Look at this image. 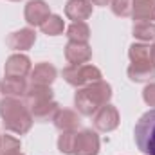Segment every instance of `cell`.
Segmentation results:
<instances>
[{
  "instance_id": "1",
  "label": "cell",
  "mask_w": 155,
  "mask_h": 155,
  "mask_svg": "<svg viewBox=\"0 0 155 155\" xmlns=\"http://www.w3.org/2000/svg\"><path fill=\"white\" fill-rule=\"evenodd\" d=\"M0 117H2V126L16 135H25L35 123L29 108L18 97L4 96L0 99Z\"/></svg>"
},
{
  "instance_id": "2",
  "label": "cell",
  "mask_w": 155,
  "mask_h": 155,
  "mask_svg": "<svg viewBox=\"0 0 155 155\" xmlns=\"http://www.w3.org/2000/svg\"><path fill=\"white\" fill-rule=\"evenodd\" d=\"M110 99H112V87L103 79L78 88L74 94V105L81 116H94Z\"/></svg>"
},
{
  "instance_id": "3",
  "label": "cell",
  "mask_w": 155,
  "mask_h": 155,
  "mask_svg": "<svg viewBox=\"0 0 155 155\" xmlns=\"http://www.w3.org/2000/svg\"><path fill=\"white\" fill-rule=\"evenodd\" d=\"M134 139L139 152L155 155V108L144 112L134 128Z\"/></svg>"
},
{
  "instance_id": "4",
  "label": "cell",
  "mask_w": 155,
  "mask_h": 155,
  "mask_svg": "<svg viewBox=\"0 0 155 155\" xmlns=\"http://www.w3.org/2000/svg\"><path fill=\"white\" fill-rule=\"evenodd\" d=\"M63 74V79L71 85V87H76V88H81V87H87L94 81H99L103 74L97 67L90 65V63H83V65H69L61 71Z\"/></svg>"
},
{
  "instance_id": "5",
  "label": "cell",
  "mask_w": 155,
  "mask_h": 155,
  "mask_svg": "<svg viewBox=\"0 0 155 155\" xmlns=\"http://www.w3.org/2000/svg\"><path fill=\"white\" fill-rule=\"evenodd\" d=\"M51 15V7L45 0H29L24 9V18L31 27H40Z\"/></svg>"
},
{
  "instance_id": "6",
  "label": "cell",
  "mask_w": 155,
  "mask_h": 155,
  "mask_svg": "<svg viewBox=\"0 0 155 155\" xmlns=\"http://www.w3.org/2000/svg\"><path fill=\"white\" fill-rule=\"evenodd\" d=\"M101 148L99 135L94 130H81L76 135V144H74V155H97Z\"/></svg>"
},
{
  "instance_id": "7",
  "label": "cell",
  "mask_w": 155,
  "mask_h": 155,
  "mask_svg": "<svg viewBox=\"0 0 155 155\" xmlns=\"http://www.w3.org/2000/svg\"><path fill=\"white\" fill-rule=\"evenodd\" d=\"M94 126L97 132H114L119 126V112L114 105L107 103L94 114Z\"/></svg>"
},
{
  "instance_id": "8",
  "label": "cell",
  "mask_w": 155,
  "mask_h": 155,
  "mask_svg": "<svg viewBox=\"0 0 155 155\" xmlns=\"http://www.w3.org/2000/svg\"><path fill=\"white\" fill-rule=\"evenodd\" d=\"M52 99H54V92H52L51 87L33 85V83H31V87L27 88V92L24 96V103H25V107L29 110H33L36 107H41V105H45V103H49Z\"/></svg>"
},
{
  "instance_id": "9",
  "label": "cell",
  "mask_w": 155,
  "mask_h": 155,
  "mask_svg": "<svg viewBox=\"0 0 155 155\" xmlns=\"http://www.w3.org/2000/svg\"><path fill=\"white\" fill-rule=\"evenodd\" d=\"M65 60L69 65H83L92 60V49L87 41H69L65 45Z\"/></svg>"
},
{
  "instance_id": "10",
  "label": "cell",
  "mask_w": 155,
  "mask_h": 155,
  "mask_svg": "<svg viewBox=\"0 0 155 155\" xmlns=\"http://www.w3.org/2000/svg\"><path fill=\"white\" fill-rule=\"evenodd\" d=\"M35 41H36V33L31 27H24L20 31H15V33H11L7 36V40H5L7 47L11 51H18V52L29 51L35 45Z\"/></svg>"
},
{
  "instance_id": "11",
  "label": "cell",
  "mask_w": 155,
  "mask_h": 155,
  "mask_svg": "<svg viewBox=\"0 0 155 155\" xmlns=\"http://www.w3.org/2000/svg\"><path fill=\"white\" fill-rule=\"evenodd\" d=\"M31 60L25 54H11L5 61L4 72L9 78H25L31 74Z\"/></svg>"
},
{
  "instance_id": "12",
  "label": "cell",
  "mask_w": 155,
  "mask_h": 155,
  "mask_svg": "<svg viewBox=\"0 0 155 155\" xmlns=\"http://www.w3.org/2000/svg\"><path fill=\"white\" fill-rule=\"evenodd\" d=\"M52 123L60 132H76L79 128V124H81V119L74 110L58 108V112L52 117Z\"/></svg>"
},
{
  "instance_id": "13",
  "label": "cell",
  "mask_w": 155,
  "mask_h": 155,
  "mask_svg": "<svg viewBox=\"0 0 155 155\" xmlns=\"http://www.w3.org/2000/svg\"><path fill=\"white\" fill-rule=\"evenodd\" d=\"M65 16L72 22H85L92 16V4L88 0H69L65 4Z\"/></svg>"
},
{
  "instance_id": "14",
  "label": "cell",
  "mask_w": 155,
  "mask_h": 155,
  "mask_svg": "<svg viewBox=\"0 0 155 155\" xmlns=\"http://www.w3.org/2000/svg\"><path fill=\"white\" fill-rule=\"evenodd\" d=\"M31 83L33 85H45V87H51L54 83V79L58 76V71L54 65L47 63V61H41L38 65H35V69H31Z\"/></svg>"
},
{
  "instance_id": "15",
  "label": "cell",
  "mask_w": 155,
  "mask_h": 155,
  "mask_svg": "<svg viewBox=\"0 0 155 155\" xmlns=\"http://www.w3.org/2000/svg\"><path fill=\"white\" fill-rule=\"evenodd\" d=\"M130 81L134 83H150L155 78V63L146 61V63H132L126 71Z\"/></svg>"
},
{
  "instance_id": "16",
  "label": "cell",
  "mask_w": 155,
  "mask_h": 155,
  "mask_svg": "<svg viewBox=\"0 0 155 155\" xmlns=\"http://www.w3.org/2000/svg\"><path fill=\"white\" fill-rule=\"evenodd\" d=\"M27 83H25V78H9L5 76L0 81V92L5 96V97H24L25 92H27Z\"/></svg>"
},
{
  "instance_id": "17",
  "label": "cell",
  "mask_w": 155,
  "mask_h": 155,
  "mask_svg": "<svg viewBox=\"0 0 155 155\" xmlns=\"http://www.w3.org/2000/svg\"><path fill=\"white\" fill-rule=\"evenodd\" d=\"M132 18L135 22H155V0H134Z\"/></svg>"
},
{
  "instance_id": "18",
  "label": "cell",
  "mask_w": 155,
  "mask_h": 155,
  "mask_svg": "<svg viewBox=\"0 0 155 155\" xmlns=\"http://www.w3.org/2000/svg\"><path fill=\"white\" fill-rule=\"evenodd\" d=\"M128 58L132 63H146L152 60V47L146 43H132L128 49Z\"/></svg>"
},
{
  "instance_id": "19",
  "label": "cell",
  "mask_w": 155,
  "mask_h": 155,
  "mask_svg": "<svg viewBox=\"0 0 155 155\" xmlns=\"http://www.w3.org/2000/svg\"><path fill=\"white\" fill-rule=\"evenodd\" d=\"M132 35H134V38L141 40V41H153L155 24L153 22H134Z\"/></svg>"
},
{
  "instance_id": "20",
  "label": "cell",
  "mask_w": 155,
  "mask_h": 155,
  "mask_svg": "<svg viewBox=\"0 0 155 155\" xmlns=\"http://www.w3.org/2000/svg\"><path fill=\"white\" fill-rule=\"evenodd\" d=\"M67 38L69 41H88L90 27L87 25V22H72L67 27Z\"/></svg>"
},
{
  "instance_id": "21",
  "label": "cell",
  "mask_w": 155,
  "mask_h": 155,
  "mask_svg": "<svg viewBox=\"0 0 155 155\" xmlns=\"http://www.w3.org/2000/svg\"><path fill=\"white\" fill-rule=\"evenodd\" d=\"M40 29H41V33L47 35V36H60V35L63 33V29H65V22H63L61 16L51 15V16L40 25Z\"/></svg>"
},
{
  "instance_id": "22",
  "label": "cell",
  "mask_w": 155,
  "mask_h": 155,
  "mask_svg": "<svg viewBox=\"0 0 155 155\" xmlns=\"http://www.w3.org/2000/svg\"><path fill=\"white\" fill-rule=\"evenodd\" d=\"M78 132H61L58 137V150L63 155H74V144H76Z\"/></svg>"
},
{
  "instance_id": "23",
  "label": "cell",
  "mask_w": 155,
  "mask_h": 155,
  "mask_svg": "<svg viewBox=\"0 0 155 155\" xmlns=\"http://www.w3.org/2000/svg\"><path fill=\"white\" fill-rule=\"evenodd\" d=\"M20 141L13 135H2L0 141V155H16L20 153Z\"/></svg>"
},
{
  "instance_id": "24",
  "label": "cell",
  "mask_w": 155,
  "mask_h": 155,
  "mask_svg": "<svg viewBox=\"0 0 155 155\" xmlns=\"http://www.w3.org/2000/svg\"><path fill=\"white\" fill-rule=\"evenodd\" d=\"M132 2L134 0H110L112 13L116 16H121V18L132 16Z\"/></svg>"
},
{
  "instance_id": "25",
  "label": "cell",
  "mask_w": 155,
  "mask_h": 155,
  "mask_svg": "<svg viewBox=\"0 0 155 155\" xmlns=\"http://www.w3.org/2000/svg\"><path fill=\"white\" fill-rule=\"evenodd\" d=\"M143 99L148 107H155V83H148L143 90Z\"/></svg>"
},
{
  "instance_id": "26",
  "label": "cell",
  "mask_w": 155,
  "mask_h": 155,
  "mask_svg": "<svg viewBox=\"0 0 155 155\" xmlns=\"http://www.w3.org/2000/svg\"><path fill=\"white\" fill-rule=\"evenodd\" d=\"M88 2L94 5H108L110 4V0H88Z\"/></svg>"
},
{
  "instance_id": "27",
  "label": "cell",
  "mask_w": 155,
  "mask_h": 155,
  "mask_svg": "<svg viewBox=\"0 0 155 155\" xmlns=\"http://www.w3.org/2000/svg\"><path fill=\"white\" fill-rule=\"evenodd\" d=\"M152 60H153V63H155V43L152 45Z\"/></svg>"
},
{
  "instance_id": "28",
  "label": "cell",
  "mask_w": 155,
  "mask_h": 155,
  "mask_svg": "<svg viewBox=\"0 0 155 155\" xmlns=\"http://www.w3.org/2000/svg\"><path fill=\"white\" fill-rule=\"evenodd\" d=\"M9 2H20V0H9Z\"/></svg>"
},
{
  "instance_id": "29",
  "label": "cell",
  "mask_w": 155,
  "mask_h": 155,
  "mask_svg": "<svg viewBox=\"0 0 155 155\" xmlns=\"http://www.w3.org/2000/svg\"><path fill=\"white\" fill-rule=\"evenodd\" d=\"M0 141H2V135H0Z\"/></svg>"
}]
</instances>
